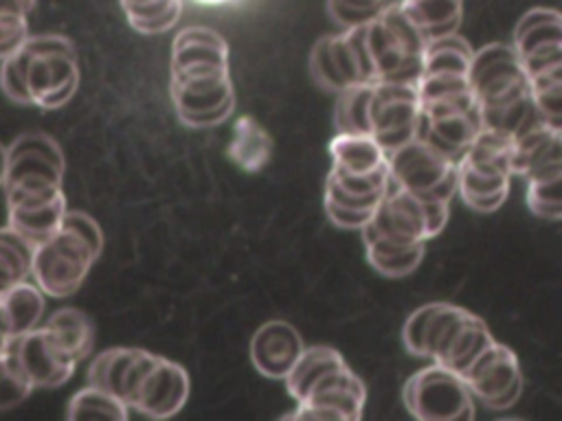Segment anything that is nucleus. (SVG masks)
I'll return each mask as SVG.
<instances>
[{
    "mask_svg": "<svg viewBox=\"0 0 562 421\" xmlns=\"http://www.w3.org/2000/svg\"><path fill=\"white\" fill-rule=\"evenodd\" d=\"M77 86V53L64 35H29L15 53L2 59L0 88L20 105L61 107L72 99Z\"/></svg>",
    "mask_w": 562,
    "mask_h": 421,
    "instance_id": "obj_1",
    "label": "nucleus"
},
{
    "mask_svg": "<svg viewBox=\"0 0 562 421\" xmlns=\"http://www.w3.org/2000/svg\"><path fill=\"white\" fill-rule=\"evenodd\" d=\"M101 248L99 224L81 210L66 208L59 228L33 248L31 276L44 296L66 298L79 289Z\"/></svg>",
    "mask_w": 562,
    "mask_h": 421,
    "instance_id": "obj_2",
    "label": "nucleus"
},
{
    "mask_svg": "<svg viewBox=\"0 0 562 421\" xmlns=\"http://www.w3.org/2000/svg\"><path fill=\"white\" fill-rule=\"evenodd\" d=\"M364 44L373 68V81L417 83L428 42L411 22L402 2L384 9L364 24Z\"/></svg>",
    "mask_w": 562,
    "mask_h": 421,
    "instance_id": "obj_3",
    "label": "nucleus"
},
{
    "mask_svg": "<svg viewBox=\"0 0 562 421\" xmlns=\"http://www.w3.org/2000/svg\"><path fill=\"white\" fill-rule=\"evenodd\" d=\"M171 101L189 127L224 123L235 105L228 61H198L171 68Z\"/></svg>",
    "mask_w": 562,
    "mask_h": 421,
    "instance_id": "obj_4",
    "label": "nucleus"
},
{
    "mask_svg": "<svg viewBox=\"0 0 562 421\" xmlns=\"http://www.w3.org/2000/svg\"><path fill=\"white\" fill-rule=\"evenodd\" d=\"M119 397L127 408L149 419H167L187 403L189 375L180 364L136 349L123 375Z\"/></svg>",
    "mask_w": 562,
    "mask_h": 421,
    "instance_id": "obj_5",
    "label": "nucleus"
},
{
    "mask_svg": "<svg viewBox=\"0 0 562 421\" xmlns=\"http://www.w3.org/2000/svg\"><path fill=\"white\" fill-rule=\"evenodd\" d=\"M468 81L479 114L490 116L529 99V81L512 44H487L472 53Z\"/></svg>",
    "mask_w": 562,
    "mask_h": 421,
    "instance_id": "obj_6",
    "label": "nucleus"
},
{
    "mask_svg": "<svg viewBox=\"0 0 562 421\" xmlns=\"http://www.w3.org/2000/svg\"><path fill=\"white\" fill-rule=\"evenodd\" d=\"M448 204L428 200L389 182L373 217L360 228L364 235H380L395 241H428L448 224Z\"/></svg>",
    "mask_w": 562,
    "mask_h": 421,
    "instance_id": "obj_7",
    "label": "nucleus"
},
{
    "mask_svg": "<svg viewBox=\"0 0 562 421\" xmlns=\"http://www.w3.org/2000/svg\"><path fill=\"white\" fill-rule=\"evenodd\" d=\"M64 153L57 140L44 132H26L7 147L4 195L7 200L61 189Z\"/></svg>",
    "mask_w": 562,
    "mask_h": 421,
    "instance_id": "obj_8",
    "label": "nucleus"
},
{
    "mask_svg": "<svg viewBox=\"0 0 562 421\" xmlns=\"http://www.w3.org/2000/svg\"><path fill=\"white\" fill-rule=\"evenodd\" d=\"M402 399L419 421H472L476 414L463 379L437 362L406 379Z\"/></svg>",
    "mask_w": 562,
    "mask_h": 421,
    "instance_id": "obj_9",
    "label": "nucleus"
},
{
    "mask_svg": "<svg viewBox=\"0 0 562 421\" xmlns=\"http://www.w3.org/2000/svg\"><path fill=\"white\" fill-rule=\"evenodd\" d=\"M391 184L428 200L450 202L457 193V162L422 138L386 153Z\"/></svg>",
    "mask_w": 562,
    "mask_h": 421,
    "instance_id": "obj_10",
    "label": "nucleus"
},
{
    "mask_svg": "<svg viewBox=\"0 0 562 421\" xmlns=\"http://www.w3.org/2000/svg\"><path fill=\"white\" fill-rule=\"evenodd\" d=\"M481 127L479 105L472 90L419 103L417 138L459 162Z\"/></svg>",
    "mask_w": 562,
    "mask_h": 421,
    "instance_id": "obj_11",
    "label": "nucleus"
},
{
    "mask_svg": "<svg viewBox=\"0 0 562 421\" xmlns=\"http://www.w3.org/2000/svg\"><path fill=\"white\" fill-rule=\"evenodd\" d=\"M419 94L411 81H371L369 134L391 153L417 134Z\"/></svg>",
    "mask_w": 562,
    "mask_h": 421,
    "instance_id": "obj_12",
    "label": "nucleus"
},
{
    "mask_svg": "<svg viewBox=\"0 0 562 421\" xmlns=\"http://www.w3.org/2000/svg\"><path fill=\"white\" fill-rule=\"evenodd\" d=\"M459 377L470 395L490 410L514 406L522 392L520 362L507 344L496 340Z\"/></svg>",
    "mask_w": 562,
    "mask_h": 421,
    "instance_id": "obj_13",
    "label": "nucleus"
},
{
    "mask_svg": "<svg viewBox=\"0 0 562 421\" xmlns=\"http://www.w3.org/2000/svg\"><path fill=\"white\" fill-rule=\"evenodd\" d=\"M367 390L362 379L345 364L321 375L305 397L296 401V410L288 419H323V421H358L362 417Z\"/></svg>",
    "mask_w": 562,
    "mask_h": 421,
    "instance_id": "obj_14",
    "label": "nucleus"
},
{
    "mask_svg": "<svg viewBox=\"0 0 562 421\" xmlns=\"http://www.w3.org/2000/svg\"><path fill=\"white\" fill-rule=\"evenodd\" d=\"M514 50L525 75L562 68V18L555 9H531L514 29Z\"/></svg>",
    "mask_w": 562,
    "mask_h": 421,
    "instance_id": "obj_15",
    "label": "nucleus"
},
{
    "mask_svg": "<svg viewBox=\"0 0 562 421\" xmlns=\"http://www.w3.org/2000/svg\"><path fill=\"white\" fill-rule=\"evenodd\" d=\"M468 316L470 311L463 307L428 303L408 316L402 329V342L413 355L439 362Z\"/></svg>",
    "mask_w": 562,
    "mask_h": 421,
    "instance_id": "obj_16",
    "label": "nucleus"
},
{
    "mask_svg": "<svg viewBox=\"0 0 562 421\" xmlns=\"http://www.w3.org/2000/svg\"><path fill=\"white\" fill-rule=\"evenodd\" d=\"M9 346L33 388H57L75 373L77 364L53 344L44 327L11 338Z\"/></svg>",
    "mask_w": 562,
    "mask_h": 421,
    "instance_id": "obj_17",
    "label": "nucleus"
},
{
    "mask_svg": "<svg viewBox=\"0 0 562 421\" xmlns=\"http://www.w3.org/2000/svg\"><path fill=\"white\" fill-rule=\"evenodd\" d=\"M9 208V228H13L22 239H26L33 248L46 241L61 224L66 213L64 191L33 193L7 200Z\"/></svg>",
    "mask_w": 562,
    "mask_h": 421,
    "instance_id": "obj_18",
    "label": "nucleus"
},
{
    "mask_svg": "<svg viewBox=\"0 0 562 421\" xmlns=\"http://www.w3.org/2000/svg\"><path fill=\"white\" fill-rule=\"evenodd\" d=\"M301 351L303 340L285 320H268L250 340V360L255 368L270 379H283Z\"/></svg>",
    "mask_w": 562,
    "mask_h": 421,
    "instance_id": "obj_19",
    "label": "nucleus"
},
{
    "mask_svg": "<svg viewBox=\"0 0 562 421\" xmlns=\"http://www.w3.org/2000/svg\"><path fill=\"white\" fill-rule=\"evenodd\" d=\"M562 160V125L538 118L514 136L509 171L512 175H527L533 169Z\"/></svg>",
    "mask_w": 562,
    "mask_h": 421,
    "instance_id": "obj_20",
    "label": "nucleus"
},
{
    "mask_svg": "<svg viewBox=\"0 0 562 421\" xmlns=\"http://www.w3.org/2000/svg\"><path fill=\"white\" fill-rule=\"evenodd\" d=\"M329 156H331V169L340 175H373L384 171L386 164V151L378 145V140L371 134H347L336 132V136L329 140Z\"/></svg>",
    "mask_w": 562,
    "mask_h": 421,
    "instance_id": "obj_21",
    "label": "nucleus"
},
{
    "mask_svg": "<svg viewBox=\"0 0 562 421\" xmlns=\"http://www.w3.org/2000/svg\"><path fill=\"white\" fill-rule=\"evenodd\" d=\"M509 173L476 169L463 160L457 162V193L479 213H492L503 206L509 193Z\"/></svg>",
    "mask_w": 562,
    "mask_h": 421,
    "instance_id": "obj_22",
    "label": "nucleus"
},
{
    "mask_svg": "<svg viewBox=\"0 0 562 421\" xmlns=\"http://www.w3.org/2000/svg\"><path fill=\"white\" fill-rule=\"evenodd\" d=\"M44 314V294L37 285L22 281L0 294V331L18 338L37 327Z\"/></svg>",
    "mask_w": 562,
    "mask_h": 421,
    "instance_id": "obj_23",
    "label": "nucleus"
},
{
    "mask_svg": "<svg viewBox=\"0 0 562 421\" xmlns=\"http://www.w3.org/2000/svg\"><path fill=\"white\" fill-rule=\"evenodd\" d=\"M362 241L371 268L391 278L411 274L424 259V241H395L389 237L364 232Z\"/></svg>",
    "mask_w": 562,
    "mask_h": 421,
    "instance_id": "obj_24",
    "label": "nucleus"
},
{
    "mask_svg": "<svg viewBox=\"0 0 562 421\" xmlns=\"http://www.w3.org/2000/svg\"><path fill=\"white\" fill-rule=\"evenodd\" d=\"M46 335L53 340V344L75 364H79L94 344V329L90 318L75 309V307H64L57 309L44 325Z\"/></svg>",
    "mask_w": 562,
    "mask_h": 421,
    "instance_id": "obj_25",
    "label": "nucleus"
},
{
    "mask_svg": "<svg viewBox=\"0 0 562 421\" xmlns=\"http://www.w3.org/2000/svg\"><path fill=\"white\" fill-rule=\"evenodd\" d=\"M402 9L430 42L459 31L463 0H402Z\"/></svg>",
    "mask_w": 562,
    "mask_h": 421,
    "instance_id": "obj_26",
    "label": "nucleus"
},
{
    "mask_svg": "<svg viewBox=\"0 0 562 421\" xmlns=\"http://www.w3.org/2000/svg\"><path fill=\"white\" fill-rule=\"evenodd\" d=\"M226 151L228 158L244 171H259L272 156V138L252 116H241L233 125V136Z\"/></svg>",
    "mask_w": 562,
    "mask_h": 421,
    "instance_id": "obj_27",
    "label": "nucleus"
},
{
    "mask_svg": "<svg viewBox=\"0 0 562 421\" xmlns=\"http://www.w3.org/2000/svg\"><path fill=\"white\" fill-rule=\"evenodd\" d=\"M198 61H228V44L213 29H182L171 44V68Z\"/></svg>",
    "mask_w": 562,
    "mask_h": 421,
    "instance_id": "obj_28",
    "label": "nucleus"
},
{
    "mask_svg": "<svg viewBox=\"0 0 562 421\" xmlns=\"http://www.w3.org/2000/svg\"><path fill=\"white\" fill-rule=\"evenodd\" d=\"M527 206L542 219L558 221L562 217V160L542 164L525 175Z\"/></svg>",
    "mask_w": 562,
    "mask_h": 421,
    "instance_id": "obj_29",
    "label": "nucleus"
},
{
    "mask_svg": "<svg viewBox=\"0 0 562 421\" xmlns=\"http://www.w3.org/2000/svg\"><path fill=\"white\" fill-rule=\"evenodd\" d=\"M492 342H494V335L485 325V320L470 311V316L465 318V322L461 325V329L457 331V335L452 338V342L448 344V349L443 351L437 364L461 375Z\"/></svg>",
    "mask_w": 562,
    "mask_h": 421,
    "instance_id": "obj_30",
    "label": "nucleus"
},
{
    "mask_svg": "<svg viewBox=\"0 0 562 421\" xmlns=\"http://www.w3.org/2000/svg\"><path fill=\"white\" fill-rule=\"evenodd\" d=\"M345 364V357L331 349V346H303L301 355L292 364L290 373L283 377L288 392L292 395L294 401H301L310 386L325 375L327 371Z\"/></svg>",
    "mask_w": 562,
    "mask_h": 421,
    "instance_id": "obj_31",
    "label": "nucleus"
},
{
    "mask_svg": "<svg viewBox=\"0 0 562 421\" xmlns=\"http://www.w3.org/2000/svg\"><path fill=\"white\" fill-rule=\"evenodd\" d=\"M512 143L514 138L501 129L492 127H479L474 134L472 143L468 145L465 153L459 158L476 169H487V171H509V158H512Z\"/></svg>",
    "mask_w": 562,
    "mask_h": 421,
    "instance_id": "obj_32",
    "label": "nucleus"
},
{
    "mask_svg": "<svg viewBox=\"0 0 562 421\" xmlns=\"http://www.w3.org/2000/svg\"><path fill=\"white\" fill-rule=\"evenodd\" d=\"M127 22L143 35H158L176 26L182 0H119Z\"/></svg>",
    "mask_w": 562,
    "mask_h": 421,
    "instance_id": "obj_33",
    "label": "nucleus"
},
{
    "mask_svg": "<svg viewBox=\"0 0 562 421\" xmlns=\"http://www.w3.org/2000/svg\"><path fill=\"white\" fill-rule=\"evenodd\" d=\"M33 246L13 228H0V294L31 276Z\"/></svg>",
    "mask_w": 562,
    "mask_h": 421,
    "instance_id": "obj_34",
    "label": "nucleus"
},
{
    "mask_svg": "<svg viewBox=\"0 0 562 421\" xmlns=\"http://www.w3.org/2000/svg\"><path fill=\"white\" fill-rule=\"evenodd\" d=\"M127 403L123 399H119L116 395L97 388V386H86L79 392L72 395V399L68 401V410L66 417L77 421V419H116V421H125L127 419Z\"/></svg>",
    "mask_w": 562,
    "mask_h": 421,
    "instance_id": "obj_35",
    "label": "nucleus"
},
{
    "mask_svg": "<svg viewBox=\"0 0 562 421\" xmlns=\"http://www.w3.org/2000/svg\"><path fill=\"white\" fill-rule=\"evenodd\" d=\"M369 86L371 81L353 83L338 92L334 110L336 132L369 134Z\"/></svg>",
    "mask_w": 562,
    "mask_h": 421,
    "instance_id": "obj_36",
    "label": "nucleus"
},
{
    "mask_svg": "<svg viewBox=\"0 0 562 421\" xmlns=\"http://www.w3.org/2000/svg\"><path fill=\"white\" fill-rule=\"evenodd\" d=\"M35 0H0V61L29 37V13Z\"/></svg>",
    "mask_w": 562,
    "mask_h": 421,
    "instance_id": "obj_37",
    "label": "nucleus"
},
{
    "mask_svg": "<svg viewBox=\"0 0 562 421\" xmlns=\"http://www.w3.org/2000/svg\"><path fill=\"white\" fill-rule=\"evenodd\" d=\"M134 353H136V349H125V346H116V349H108V351L99 353L88 366V375H86L88 384L103 388L119 397L123 375H125Z\"/></svg>",
    "mask_w": 562,
    "mask_h": 421,
    "instance_id": "obj_38",
    "label": "nucleus"
},
{
    "mask_svg": "<svg viewBox=\"0 0 562 421\" xmlns=\"http://www.w3.org/2000/svg\"><path fill=\"white\" fill-rule=\"evenodd\" d=\"M33 390V384L22 373L11 346L0 355V410L22 403Z\"/></svg>",
    "mask_w": 562,
    "mask_h": 421,
    "instance_id": "obj_39",
    "label": "nucleus"
},
{
    "mask_svg": "<svg viewBox=\"0 0 562 421\" xmlns=\"http://www.w3.org/2000/svg\"><path fill=\"white\" fill-rule=\"evenodd\" d=\"M397 2L402 0H327V11L336 24L342 29H353L367 24Z\"/></svg>",
    "mask_w": 562,
    "mask_h": 421,
    "instance_id": "obj_40",
    "label": "nucleus"
},
{
    "mask_svg": "<svg viewBox=\"0 0 562 421\" xmlns=\"http://www.w3.org/2000/svg\"><path fill=\"white\" fill-rule=\"evenodd\" d=\"M325 210H327V217L338 228H358L360 230L373 217V213H369V210H351V208H342L331 202H325Z\"/></svg>",
    "mask_w": 562,
    "mask_h": 421,
    "instance_id": "obj_41",
    "label": "nucleus"
},
{
    "mask_svg": "<svg viewBox=\"0 0 562 421\" xmlns=\"http://www.w3.org/2000/svg\"><path fill=\"white\" fill-rule=\"evenodd\" d=\"M4 162H7V147L0 143V184L4 178Z\"/></svg>",
    "mask_w": 562,
    "mask_h": 421,
    "instance_id": "obj_42",
    "label": "nucleus"
},
{
    "mask_svg": "<svg viewBox=\"0 0 562 421\" xmlns=\"http://www.w3.org/2000/svg\"><path fill=\"white\" fill-rule=\"evenodd\" d=\"M9 340H11V338H7V335H4V333H2V331H0V355H2V353H4V349H7V344H9Z\"/></svg>",
    "mask_w": 562,
    "mask_h": 421,
    "instance_id": "obj_43",
    "label": "nucleus"
},
{
    "mask_svg": "<svg viewBox=\"0 0 562 421\" xmlns=\"http://www.w3.org/2000/svg\"><path fill=\"white\" fill-rule=\"evenodd\" d=\"M202 4H220V2H226V0H198Z\"/></svg>",
    "mask_w": 562,
    "mask_h": 421,
    "instance_id": "obj_44",
    "label": "nucleus"
}]
</instances>
